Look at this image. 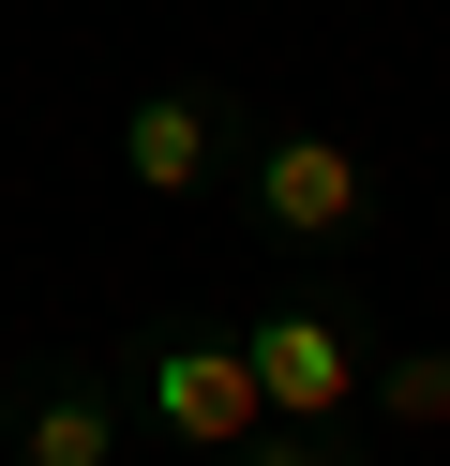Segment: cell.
Returning a JSON list of instances; mask_svg holds the SVG:
<instances>
[{
	"label": "cell",
	"instance_id": "obj_1",
	"mask_svg": "<svg viewBox=\"0 0 450 466\" xmlns=\"http://www.w3.org/2000/svg\"><path fill=\"white\" fill-rule=\"evenodd\" d=\"M105 376H120V406H135V436H150V451H180V466H225L240 436L270 421L240 316H135Z\"/></svg>",
	"mask_w": 450,
	"mask_h": 466
},
{
	"label": "cell",
	"instance_id": "obj_2",
	"mask_svg": "<svg viewBox=\"0 0 450 466\" xmlns=\"http://www.w3.org/2000/svg\"><path fill=\"white\" fill-rule=\"evenodd\" d=\"M240 226H255L285 271H345L360 241L390 226V181H375V151H345L330 121H255L240 136Z\"/></svg>",
	"mask_w": 450,
	"mask_h": 466
},
{
	"label": "cell",
	"instance_id": "obj_3",
	"mask_svg": "<svg viewBox=\"0 0 450 466\" xmlns=\"http://www.w3.org/2000/svg\"><path fill=\"white\" fill-rule=\"evenodd\" d=\"M240 346H255L270 421H360V406H375V361H390L345 271H300L285 301H255V316H240Z\"/></svg>",
	"mask_w": 450,
	"mask_h": 466
},
{
	"label": "cell",
	"instance_id": "obj_4",
	"mask_svg": "<svg viewBox=\"0 0 450 466\" xmlns=\"http://www.w3.org/2000/svg\"><path fill=\"white\" fill-rule=\"evenodd\" d=\"M240 136H255V106H240L225 76H150L105 151H120V181H135L150 211H210V196L240 181Z\"/></svg>",
	"mask_w": 450,
	"mask_h": 466
},
{
	"label": "cell",
	"instance_id": "obj_5",
	"mask_svg": "<svg viewBox=\"0 0 450 466\" xmlns=\"http://www.w3.org/2000/svg\"><path fill=\"white\" fill-rule=\"evenodd\" d=\"M0 451H15V466H120V451H135V406H120L105 361H15Z\"/></svg>",
	"mask_w": 450,
	"mask_h": 466
},
{
	"label": "cell",
	"instance_id": "obj_6",
	"mask_svg": "<svg viewBox=\"0 0 450 466\" xmlns=\"http://www.w3.org/2000/svg\"><path fill=\"white\" fill-rule=\"evenodd\" d=\"M375 421H450V346H420V361H375Z\"/></svg>",
	"mask_w": 450,
	"mask_h": 466
},
{
	"label": "cell",
	"instance_id": "obj_7",
	"mask_svg": "<svg viewBox=\"0 0 450 466\" xmlns=\"http://www.w3.org/2000/svg\"><path fill=\"white\" fill-rule=\"evenodd\" d=\"M225 466H360V436H345V421H255Z\"/></svg>",
	"mask_w": 450,
	"mask_h": 466
}]
</instances>
